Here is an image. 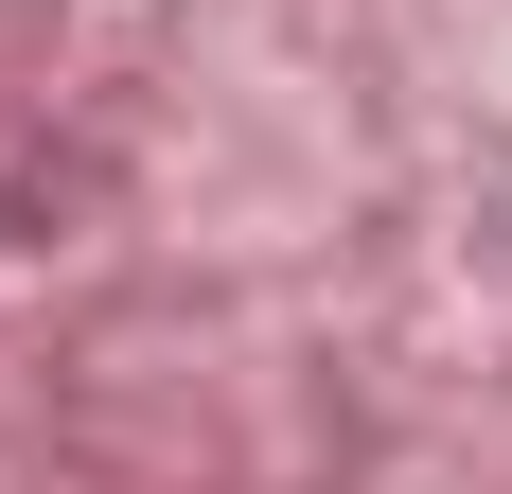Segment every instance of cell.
<instances>
[]
</instances>
